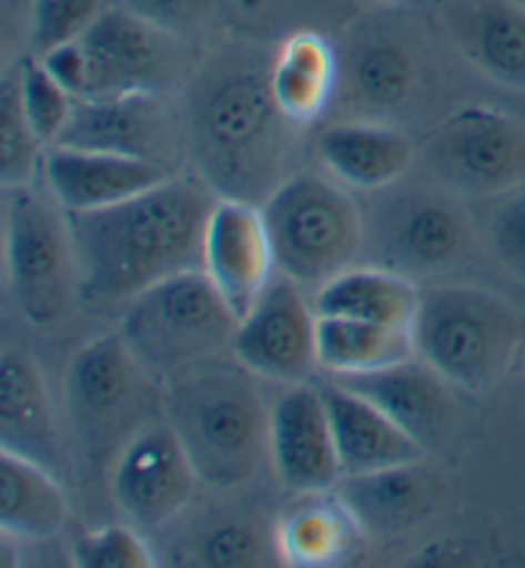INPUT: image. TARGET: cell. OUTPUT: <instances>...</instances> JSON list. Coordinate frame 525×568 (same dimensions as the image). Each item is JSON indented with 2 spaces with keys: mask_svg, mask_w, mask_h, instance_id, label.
I'll return each mask as SVG.
<instances>
[{
  "mask_svg": "<svg viewBox=\"0 0 525 568\" xmlns=\"http://www.w3.org/2000/svg\"><path fill=\"white\" fill-rule=\"evenodd\" d=\"M213 205L203 185L172 174L119 205L64 213L82 303L111 315L172 274L203 270Z\"/></svg>",
  "mask_w": 525,
  "mask_h": 568,
  "instance_id": "obj_1",
  "label": "cell"
},
{
  "mask_svg": "<svg viewBox=\"0 0 525 568\" xmlns=\"http://www.w3.org/2000/svg\"><path fill=\"white\" fill-rule=\"evenodd\" d=\"M244 372L211 358L174 374L164 399L198 479L215 487L246 481L270 450V413Z\"/></svg>",
  "mask_w": 525,
  "mask_h": 568,
  "instance_id": "obj_2",
  "label": "cell"
},
{
  "mask_svg": "<svg viewBox=\"0 0 525 568\" xmlns=\"http://www.w3.org/2000/svg\"><path fill=\"white\" fill-rule=\"evenodd\" d=\"M415 356L466 392H485L505 377L521 346V321L495 292L472 284L421 290L413 321Z\"/></svg>",
  "mask_w": 525,
  "mask_h": 568,
  "instance_id": "obj_3",
  "label": "cell"
},
{
  "mask_svg": "<svg viewBox=\"0 0 525 568\" xmlns=\"http://www.w3.org/2000/svg\"><path fill=\"white\" fill-rule=\"evenodd\" d=\"M239 317L205 270L172 274L131 300L121 315V336L147 372L190 369L233 346Z\"/></svg>",
  "mask_w": 525,
  "mask_h": 568,
  "instance_id": "obj_4",
  "label": "cell"
},
{
  "mask_svg": "<svg viewBox=\"0 0 525 568\" xmlns=\"http://www.w3.org/2000/svg\"><path fill=\"white\" fill-rule=\"evenodd\" d=\"M262 215L274 264L297 284L321 287L349 270L362 248V219L352 195L315 172H297L274 187Z\"/></svg>",
  "mask_w": 525,
  "mask_h": 568,
  "instance_id": "obj_5",
  "label": "cell"
},
{
  "mask_svg": "<svg viewBox=\"0 0 525 568\" xmlns=\"http://www.w3.org/2000/svg\"><path fill=\"white\" fill-rule=\"evenodd\" d=\"M6 277L19 313L37 328L60 323L78 295L67 215L31 185L6 190Z\"/></svg>",
  "mask_w": 525,
  "mask_h": 568,
  "instance_id": "obj_6",
  "label": "cell"
},
{
  "mask_svg": "<svg viewBox=\"0 0 525 568\" xmlns=\"http://www.w3.org/2000/svg\"><path fill=\"white\" fill-rule=\"evenodd\" d=\"M428 162L448 190L495 197L525 180V126L487 105H466L441 123Z\"/></svg>",
  "mask_w": 525,
  "mask_h": 568,
  "instance_id": "obj_7",
  "label": "cell"
},
{
  "mask_svg": "<svg viewBox=\"0 0 525 568\" xmlns=\"http://www.w3.org/2000/svg\"><path fill=\"white\" fill-rule=\"evenodd\" d=\"M233 358L249 374L300 384L319 364V313L303 295V284L274 274L262 295L239 321Z\"/></svg>",
  "mask_w": 525,
  "mask_h": 568,
  "instance_id": "obj_8",
  "label": "cell"
},
{
  "mask_svg": "<svg viewBox=\"0 0 525 568\" xmlns=\"http://www.w3.org/2000/svg\"><path fill=\"white\" fill-rule=\"evenodd\" d=\"M198 471L170 423L147 425L115 458L113 499L133 523L160 525L190 503Z\"/></svg>",
  "mask_w": 525,
  "mask_h": 568,
  "instance_id": "obj_9",
  "label": "cell"
},
{
  "mask_svg": "<svg viewBox=\"0 0 525 568\" xmlns=\"http://www.w3.org/2000/svg\"><path fill=\"white\" fill-rule=\"evenodd\" d=\"M270 456L280 481L300 495H321L341 471L331 415L319 384H295L270 410Z\"/></svg>",
  "mask_w": 525,
  "mask_h": 568,
  "instance_id": "obj_10",
  "label": "cell"
},
{
  "mask_svg": "<svg viewBox=\"0 0 525 568\" xmlns=\"http://www.w3.org/2000/svg\"><path fill=\"white\" fill-rule=\"evenodd\" d=\"M203 270L241 321L277 274L262 207L215 200L205 225Z\"/></svg>",
  "mask_w": 525,
  "mask_h": 568,
  "instance_id": "obj_11",
  "label": "cell"
},
{
  "mask_svg": "<svg viewBox=\"0 0 525 568\" xmlns=\"http://www.w3.org/2000/svg\"><path fill=\"white\" fill-rule=\"evenodd\" d=\"M331 379L377 405L426 450L438 448L452 436L456 425L454 384L421 356L364 374H336Z\"/></svg>",
  "mask_w": 525,
  "mask_h": 568,
  "instance_id": "obj_12",
  "label": "cell"
},
{
  "mask_svg": "<svg viewBox=\"0 0 525 568\" xmlns=\"http://www.w3.org/2000/svg\"><path fill=\"white\" fill-rule=\"evenodd\" d=\"M41 174L49 195L64 213H90L119 205L172 178V172L157 159L62 144L47 149Z\"/></svg>",
  "mask_w": 525,
  "mask_h": 568,
  "instance_id": "obj_13",
  "label": "cell"
},
{
  "mask_svg": "<svg viewBox=\"0 0 525 568\" xmlns=\"http://www.w3.org/2000/svg\"><path fill=\"white\" fill-rule=\"evenodd\" d=\"M80 44L88 64L82 98L152 93L164 72V41L141 16L103 11Z\"/></svg>",
  "mask_w": 525,
  "mask_h": 568,
  "instance_id": "obj_14",
  "label": "cell"
},
{
  "mask_svg": "<svg viewBox=\"0 0 525 568\" xmlns=\"http://www.w3.org/2000/svg\"><path fill=\"white\" fill-rule=\"evenodd\" d=\"M326 399L341 471L346 479L415 466L428 454L370 399L329 379L319 384Z\"/></svg>",
  "mask_w": 525,
  "mask_h": 568,
  "instance_id": "obj_15",
  "label": "cell"
},
{
  "mask_svg": "<svg viewBox=\"0 0 525 568\" xmlns=\"http://www.w3.org/2000/svg\"><path fill=\"white\" fill-rule=\"evenodd\" d=\"M0 448L52 471L62 454L44 374L23 348L0 356Z\"/></svg>",
  "mask_w": 525,
  "mask_h": 568,
  "instance_id": "obj_16",
  "label": "cell"
},
{
  "mask_svg": "<svg viewBox=\"0 0 525 568\" xmlns=\"http://www.w3.org/2000/svg\"><path fill=\"white\" fill-rule=\"evenodd\" d=\"M141 372L144 366L131 354L121 333L82 346L67 372V399L74 423L100 433L119 420L137 399Z\"/></svg>",
  "mask_w": 525,
  "mask_h": 568,
  "instance_id": "obj_17",
  "label": "cell"
},
{
  "mask_svg": "<svg viewBox=\"0 0 525 568\" xmlns=\"http://www.w3.org/2000/svg\"><path fill=\"white\" fill-rule=\"evenodd\" d=\"M162 113L152 93L78 98L57 144L154 159Z\"/></svg>",
  "mask_w": 525,
  "mask_h": 568,
  "instance_id": "obj_18",
  "label": "cell"
},
{
  "mask_svg": "<svg viewBox=\"0 0 525 568\" xmlns=\"http://www.w3.org/2000/svg\"><path fill=\"white\" fill-rule=\"evenodd\" d=\"M413 154V141L382 123H336L319 139L326 170L356 190L390 187L411 170Z\"/></svg>",
  "mask_w": 525,
  "mask_h": 568,
  "instance_id": "obj_19",
  "label": "cell"
},
{
  "mask_svg": "<svg viewBox=\"0 0 525 568\" xmlns=\"http://www.w3.org/2000/svg\"><path fill=\"white\" fill-rule=\"evenodd\" d=\"M67 497L54 471L0 448V530L16 540H52L67 525Z\"/></svg>",
  "mask_w": 525,
  "mask_h": 568,
  "instance_id": "obj_20",
  "label": "cell"
},
{
  "mask_svg": "<svg viewBox=\"0 0 525 568\" xmlns=\"http://www.w3.org/2000/svg\"><path fill=\"white\" fill-rule=\"evenodd\" d=\"M421 290L411 277L393 270L362 266L339 272L315 292L313 307L321 317H352L382 325L413 328Z\"/></svg>",
  "mask_w": 525,
  "mask_h": 568,
  "instance_id": "obj_21",
  "label": "cell"
},
{
  "mask_svg": "<svg viewBox=\"0 0 525 568\" xmlns=\"http://www.w3.org/2000/svg\"><path fill=\"white\" fill-rule=\"evenodd\" d=\"M362 540V520L346 499L307 495L282 517L277 542L290 566L323 568L346 561Z\"/></svg>",
  "mask_w": 525,
  "mask_h": 568,
  "instance_id": "obj_22",
  "label": "cell"
},
{
  "mask_svg": "<svg viewBox=\"0 0 525 568\" xmlns=\"http://www.w3.org/2000/svg\"><path fill=\"white\" fill-rule=\"evenodd\" d=\"M336 52L321 33L300 31L282 44L270 72V90L282 119L311 123L326 111L336 88Z\"/></svg>",
  "mask_w": 525,
  "mask_h": 568,
  "instance_id": "obj_23",
  "label": "cell"
},
{
  "mask_svg": "<svg viewBox=\"0 0 525 568\" xmlns=\"http://www.w3.org/2000/svg\"><path fill=\"white\" fill-rule=\"evenodd\" d=\"M464 47L477 70L507 90L525 93V6L479 0L464 27Z\"/></svg>",
  "mask_w": 525,
  "mask_h": 568,
  "instance_id": "obj_24",
  "label": "cell"
},
{
  "mask_svg": "<svg viewBox=\"0 0 525 568\" xmlns=\"http://www.w3.org/2000/svg\"><path fill=\"white\" fill-rule=\"evenodd\" d=\"M411 356L413 328L319 315V364L331 377L374 372Z\"/></svg>",
  "mask_w": 525,
  "mask_h": 568,
  "instance_id": "obj_25",
  "label": "cell"
},
{
  "mask_svg": "<svg viewBox=\"0 0 525 568\" xmlns=\"http://www.w3.org/2000/svg\"><path fill=\"white\" fill-rule=\"evenodd\" d=\"M282 115L274 105L270 80L262 82L254 74H236L221 82L203 105V133L221 152H246L260 144Z\"/></svg>",
  "mask_w": 525,
  "mask_h": 568,
  "instance_id": "obj_26",
  "label": "cell"
},
{
  "mask_svg": "<svg viewBox=\"0 0 525 568\" xmlns=\"http://www.w3.org/2000/svg\"><path fill=\"white\" fill-rule=\"evenodd\" d=\"M470 244V225L444 200H413L393 225V252L413 270H441L454 264Z\"/></svg>",
  "mask_w": 525,
  "mask_h": 568,
  "instance_id": "obj_27",
  "label": "cell"
},
{
  "mask_svg": "<svg viewBox=\"0 0 525 568\" xmlns=\"http://www.w3.org/2000/svg\"><path fill=\"white\" fill-rule=\"evenodd\" d=\"M41 144L27 121L19 93V72L3 74L0 85V185L3 190L31 185L33 174L44 162Z\"/></svg>",
  "mask_w": 525,
  "mask_h": 568,
  "instance_id": "obj_28",
  "label": "cell"
},
{
  "mask_svg": "<svg viewBox=\"0 0 525 568\" xmlns=\"http://www.w3.org/2000/svg\"><path fill=\"white\" fill-rule=\"evenodd\" d=\"M356 93L374 108H397L415 85L413 57L403 47L377 41L356 54L352 67Z\"/></svg>",
  "mask_w": 525,
  "mask_h": 568,
  "instance_id": "obj_29",
  "label": "cell"
},
{
  "mask_svg": "<svg viewBox=\"0 0 525 568\" xmlns=\"http://www.w3.org/2000/svg\"><path fill=\"white\" fill-rule=\"evenodd\" d=\"M19 93L23 113H27V121L31 123L33 133H37L47 149L54 146L60 141L62 131L67 129V123H70L78 98L49 74L39 57H27L21 62Z\"/></svg>",
  "mask_w": 525,
  "mask_h": 568,
  "instance_id": "obj_30",
  "label": "cell"
},
{
  "mask_svg": "<svg viewBox=\"0 0 525 568\" xmlns=\"http://www.w3.org/2000/svg\"><path fill=\"white\" fill-rule=\"evenodd\" d=\"M415 469H418V464L349 479V489H352V497H346L349 507L354 509L360 520L370 517L372 523L385 525L397 520V517L411 515L423 499V487Z\"/></svg>",
  "mask_w": 525,
  "mask_h": 568,
  "instance_id": "obj_31",
  "label": "cell"
},
{
  "mask_svg": "<svg viewBox=\"0 0 525 568\" xmlns=\"http://www.w3.org/2000/svg\"><path fill=\"white\" fill-rule=\"evenodd\" d=\"M103 13L100 0H33L31 11V47L37 57L62 44H72Z\"/></svg>",
  "mask_w": 525,
  "mask_h": 568,
  "instance_id": "obj_32",
  "label": "cell"
},
{
  "mask_svg": "<svg viewBox=\"0 0 525 568\" xmlns=\"http://www.w3.org/2000/svg\"><path fill=\"white\" fill-rule=\"evenodd\" d=\"M72 564L78 568H154L149 542L127 525H111L82 532L72 542Z\"/></svg>",
  "mask_w": 525,
  "mask_h": 568,
  "instance_id": "obj_33",
  "label": "cell"
},
{
  "mask_svg": "<svg viewBox=\"0 0 525 568\" xmlns=\"http://www.w3.org/2000/svg\"><path fill=\"white\" fill-rule=\"evenodd\" d=\"M200 561L215 568L256 566L262 564V540L246 525H221L200 542Z\"/></svg>",
  "mask_w": 525,
  "mask_h": 568,
  "instance_id": "obj_34",
  "label": "cell"
},
{
  "mask_svg": "<svg viewBox=\"0 0 525 568\" xmlns=\"http://www.w3.org/2000/svg\"><path fill=\"white\" fill-rule=\"evenodd\" d=\"M489 236L505 270L525 282V192L513 195L499 207L489 225Z\"/></svg>",
  "mask_w": 525,
  "mask_h": 568,
  "instance_id": "obj_35",
  "label": "cell"
},
{
  "mask_svg": "<svg viewBox=\"0 0 525 568\" xmlns=\"http://www.w3.org/2000/svg\"><path fill=\"white\" fill-rule=\"evenodd\" d=\"M49 74L60 82L62 88L70 90L74 98L85 95V80H88V64H85V52H82L80 41H72V44H62L52 49V52L39 57Z\"/></svg>",
  "mask_w": 525,
  "mask_h": 568,
  "instance_id": "obj_36",
  "label": "cell"
},
{
  "mask_svg": "<svg viewBox=\"0 0 525 568\" xmlns=\"http://www.w3.org/2000/svg\"><path fill=\"white\" fill-rule=\"evenodd\" d=\"M193 0H154L157 8H166V11H174V8H185Z\"/></svg>",
  "mask_w": 525,
  "mask_h": 568,
  "instance_id": "obj_37",
  "label": "cell"
},
{
  "mask_svg": "<svg viewBox=\"0 0 525 568\" xmlns=\"http://www.w3.org/2000/svg\"><path fill=\"white\" fill-rule=\"evenodd\" d=\"M377 3H395V0H377Z\"/></svg>",
  "mask_w": 525,
  "mask_h": 568,
  "instance_id": "obj_38",
  "label": "cell"
}]
</instances>
